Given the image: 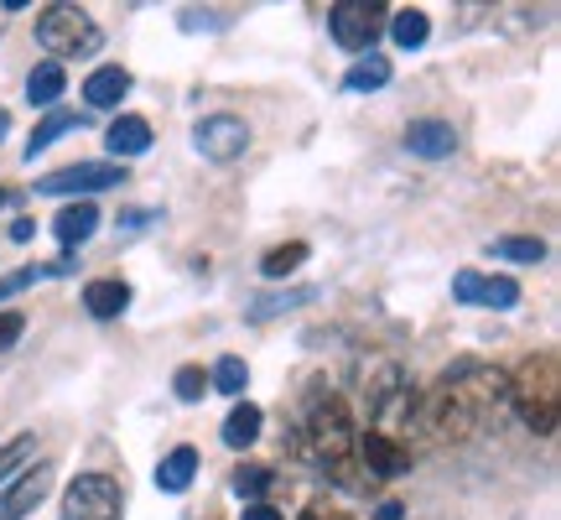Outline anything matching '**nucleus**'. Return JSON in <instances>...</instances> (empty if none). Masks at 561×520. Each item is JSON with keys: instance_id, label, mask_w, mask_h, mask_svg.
I'll return each instance as SVG.
<instances>
[{"instance_id": "1", "label": "nucleus", "mask_w": 561, "mask_h": 520, "mask_svg": "<svg viewBox=\"0 0 561 520\" xmlns=\"http://www.w3.org/2000/svg\"><path fill=\"white\" fill-rule=\"evenodd\" d=\"M510 406V375L483 360H458L421 396V432L442 442H462L483 417Z\"/></svg>"}, {"instance_id": "2", "label": "nucleus", "mask_w": 561, "mask_h": 520, "mask_svg": "<svg viewBox=\"0 0 561 520\" xmlns=\"http://www.w3.org/2000/svg\"><path fill=\"white\" fill-rule=\"evenodd\" d=\"M354 421H348V406H343L339 396H312L307 400V411H301V453L318 463V468H328L333 479L348 484V474H354Z\"/></svg>"}, {"instance_id": "3", "label": "nucleus", "mask_w": 561, "mask_h": 520, "mask_svg": "<svg viewBox=\"0 0 561 520\" xmlns=\"http://www.w3.org/2000/svg\"><path fill=\"white\" fill-rule=\"evenodd\" d=\"M37 42L47 63L62 58H83V53H100V26L83 5H42L37 11Z\"/></svg>"}, {"instance_id": "4", "label": "nucleus", "mask_w": 561, "mask_h": 520, "mask_svg": "<svg viewBox=\"0 0 561 520\" xmlns=\"http://www.w3.org/2000/svg\"><path fill=\"white\" fill-rule=\"evenodd\" d=\"M510 406L525 417V427L536 438H551L557 432V364L551 360H530L520 375H510Z\"/></svg>"}, {"instance_id": "5", "label": "nucleus", "mask_w": 561, "mask_h": 520, "mask_svg": "<svg viewBox=\"0 0 561 520\" xmlns=\"http://www.w3.org/2000/svg\"><path fill=\"white\" fill-rule=\"evenodd\" d=\"M125 495L115 474H73L62 489V520H121Z\"/></svg>"}, {"instance_id": "6", "label": "nucleus", "mask_w": 561, "mask_h": 520, "mask_svg": "<svg viewBox=\"0 0 561 520\" xmlns=\"http://www.w3.org/2000/svg\"><path fill=\"white\" fill-rule=\"evenodd\" d=\"M385 5H364V0H339V5H328V32L339 42L343 53H375V42L385 32Z\"/></svg>"}, {"instance_id": "7", "label": "nucleus", "mask_w": 561, "mask_h": 520, "mask_svg": "<svg viewBox=\"0 0 561 520\" xmlns=\"http://www.w3.org/2000/svg\"><path fill=\"white\" fill-rule=\"evenodd\" d=\"M125 182V167L121 161H73V167H58L37 178V193L47 199H94L104 188H121Z\"/></svg>"}, {"instance_id": "8", "label": "nucleus", "mask_w": 561, "mask_h": 520, "mask_svg": "<svg viewBox=\"0 0 561 520\" xmlns=\"http://www.w3.org/2000/svg\"><path fill=\"white\" fill-rule=\"evenodd\" d=\"M193 146H198L203 161L229 167V161H240L244 151H250V125H244L240 115H203V121L193 125Z\"/></svg>"}, {"instance_id": "9", "label": "nucleus", "mask_w": 561, "mask_h": 520, "mask_svg": "<svg viewBox=\"0 0 561 520\" xmlns=\"http://www.w3.org/2000/svg\"><path fill=\"white\" fill-rule=\"evenodd\" d=\"M453 302L462 307H494V313H510L520 302V281L515 276H479V271H458L453 276Z\"/></svg>"}, {"instance_id": "10", "label": "nucleus", "mask_w": 561, "mask_h": 520, "mask_svg": "<svg viewBox=\"0 0 561 520\" xmlns=\"http://www.w3.org/2000/svg\"><path fill=\"white\" fill-rule=\"evenodd\" d=\"M53 489V468L47 463H37V468H21L16 479L0 489V520H21V516H32L42 505V495Z\"/></svg>"}, {"instance_id": "11", "label": "nucleus", "mask_w": 561, "mask_h": 520, "mask_svg": "<svg viewBox=\"0 0 561 520\" xmlns=\"http://www.w3.org/2000/svg\"><path fill=\"white\" fill-rule=\"evenodd\" d=\"M354 448H359L364 468H369V479H405V474H411V448L380 438V432H364Z\"/></svg>"}, {"instance_id": "12", "label": "nucleus", "mask_w": 561, "mask_h": 520, "mask_svg": "<svg viewBox=\"0 0 561 520\" xmlns=\"http://www.w3.org/2000/svg\"><path fill=\"white\" fill-rule=\"evenodd\" d=\"M104 151L121 161H130V157H146L151 151V121L146 115H115V125L104 131Z\"/></svg>"}, {"instance_id": "13", "label": "nucleus", "mask_w": 561, "mask_h": 520, "mask_svg": "<svg viewBox=\"0 0 561 520\" xmlns=\"http://www.w3.org/2000/svg\"><path fill=\"white\" fill-rule=\"evenodd\" d=\"M405 151H411V157H426V161H442L458 151V131L447 121H411L405 125Z\"/></svg>"}, {"instance_id": "14", "label": "nucleus", "mask_w": 561, "mask_h": 520, "mask_svg": "<svg viewBox=\"0 0 561 520\" xmlns=\"http://www.w3.org/2000/svg\"><path fill=\"white\" fill-rule=\"evenodd\" d=\"M125 94H130V74H125L121 63H100V68L83 79V100H89V110H121Z\"/></svg>"}, {"instance_id": "15", "label": "nucleus", "mask_w": 561, "mask_h": 520, "mask_svg": "<svg viewBox=\"0 0 561 520\" xmlns=\"http://www.w3.org/2000/svg\"><path fill=\"white\" fill-rule=\"evenodd\" d=\"M94 229H100V208H94L89 199L62 203L58 219H53V235L62 240V250H79L83 240H94Z\"/></svg>"}, {"instance_id": "16", "label": "nucleus", "mask_w": 561, "mask_h": 520, "mask_svg": "<svg viewBox=\"0 0 561 520\" xmlns=\"http://www.w3.org/2000/svg\"><path fill=\"white\" fill-rule=\"evenodd\" d=\"M193 479H198V448H172L167 459L157 463V489L161 495H182V489H193Z\"/></svg>"}, {"instance_id": "17", "label": "nucleus", "mask_w": 561, "mask_h": 520, "mask_svg": "<svg viewBox=\"0 0 561 520\" xmlns=\"http://www.w3.org/2000/svg\"><path fill=\"white\" fill-rule=\"evenodd\" d=\"M261 427H265V411L255 406V400H240L229 417H224V448H234V453H244V448H255L261 442Z\"/></svg>"}, {"instance_id": "18", "label": "nucleus", "mask_w": 561, "mask_h": 520, "mask_svg": "<svg viewBox=\"0 0 561 520\" xmlns=\"http://www.w3.org/2000/svg\"><path fill=\"white\" fill-rule=\"evenodd\" d=\"M62 89H68V74H62V63H47L42 58L32 74H26V104L32 110H58Z\"/></svg>"}, {"instance_id": "19", "label": "nucleus", "mask_w": 561, "mask_h": 520, "mask_svg": "<svg viewBox=\"0 0 561 520\" xmlns=\"http://www.w3.org/2000/svg\"><path fill=\"white\" fill-rule=\"evenodd\" d=\"M83 307H89V313H94V318H100V323L121 318L125 307H130V286H125L121 276L89 281V286H83Z\"/></svg>"}, {"instance_id": "20", "label": "nucleus", "mask_w": 561, "mask_h": 520, "mask_svg": "<svg viewBox=\"0 0 561 520\" xmlns=\"http://www.w3.org/2000/svg\"><path fill=\"white\" fill-rule=\"evenodd\" d=\"M390 79H396L390 58H380V53H364V58L348 63V74H343V89H348V94H375V89H385Z\"/></svg>"}, {"instance_id": "21", "label": "nucleus", "mask_w": 561, "mask_h": 520, "mask_svg": "<svg viewBox=\"0 0 561 520\" xmlns=\"http://www.w3.org/2000/svg\"><path fill=\"white\" fill-rule=\"evenodd\" d=\"M390 37H396L401 53H416V47H426V37H432V16L416 11V5H401V11H390Z\"/></svg>"}, {"instance_id": "22", "label": "nucleus", "mask_w": 561, "mask_h": 520, "mask_svg": "<svg viewBox=\"0 0 561 520\" xmlns=\"http://www.w3.org/2000/svg\"><path fill=\"white\" fill-rule=\"evenodd\" d=\"M68 131H83V115H73V110H47V121L26 140V161H37V151H47V146L58 136H68Z\"/></svg>"}, {"instance_id": "23", "label": "nucleus", "mask_w": 561, "mask_h": 520, "mask_svg": "<svg viewBox=\"0 0 561 520\" xmlns=\"http://www.w3.org/2000/svg\"><path fill=\"white\" fill-rule=\"evenodd\" d=\"M244 385H250V364H244L240 354H224V360L214 364V375H208V391L234 396V400H244Z\"/></svg>"}, {"instance_id": "24", "label": "nucleus", "mask_w": 561, "mask_h": 520, "mask_svg": "<svg viewBox=\"0 0 561 520\" xmlns=\"http://www.w3.org/2000/svg\"><path fill=\"white\" fill-rule=\"evenodd\" d=\"M271 484H276V474H271L265 463H240V468H234V495H240L244 505H261L265 495H271Z\"/></svg>"}, {"instance_id": "25", "label": "nucleus", "mask_w": 561, "mask_h": 520, "mask_svg": "<svg viewBox=\"0 0 561 520\" xmlns=\"http://www.w3.org/2000/svg\"><path fill=\"white\" fill-rule=\"evenodd\" d=\"M489 256H494V260H520V265H536V260H546V240H536V235H504V240L489 245Z\"/></svg>"}, {"instance_id": "26", "label": "nucleus", "mask_w": 561, "mask_h": 520, "mask_svg": "<svg viewBox=\"0 0 561 520\" xmlns=\"http://www.w3.org/2000/svg\"><path fill=\"white\" fill-rule=\"evenodd\" d=\"M307 256H312V250H307V245H301V240H291V245H276V250H271V256L261 260V271H265V276H271V281H286V276H291V271H297V265H301V260H307Z\"/></svg>"}, {"instance_id": "27", "label": "nucleus", "mask_w": 561, "mask_h": 520, "mask_svg": "<svg viewBox=\"0 0 561 520\" xmlns=\"http://www.w3.org/2000/svg\"><path fill=\"white\" fill-rule=\"evenodd\" d=\"M32 453H37V438H32V432H21V438L5 442V448H0V484L11 479V474H21Z\"/></svg>"}, {"instance_id": "28", "label": "nucleus", "mask_w": 561, "mask_h": 520, "mask_svg": "<svg viewBox=\"0 0 561 520\" xmlns=\"http://www.w3.org/2000/svg\"><path fill=\"white\" fill-rule=\"evenodd\" d=\"M172 391H178V400H187V406H193V400L208 396V375H203L198 364H182L178 375H172Z\"/></svg>"}, {"instance_id": "29", "label": "nucleus", "mask_w": 561, "mask_h": 520, "mask_svg": "<svg viewBox=\"0 0 561 520\" xmlns=\"http://www.w3.org/2000/svg\"><path fill=\"white\" fill-rule=\"evenodd\" d=\"M297 302H312V292L301 286V292H286V297H261L255 307H250V318L265 323V318H276V313H286V307H297Z\"/></svg>"}, {"instance_id": "30", "label": "nucleus", "mask_w": 561, "mask_h": 520, "mask_svg": "<svg viewBox=\"0 0 561 520\" xmlns=\"http://www.w3.org/2000/svg\"><path fill=\"white\" fill-rule=\"evenodd\" d=\"M21 334H26V318H21V313H0V354L16 349Z\"/></svg>"}, {"instance_id": "31", "label": "nucleus", "mask_w": 561, "mask_h": 520, "mask_svg": "<svg viewBox=\"0 0 561 520\" xmlns=\"http://www.w3.org/2000/svg\"><path fill=\"white\" fill-rule=\"evenodd\" d=\"M32 281H37V265H26V271H11V276H0V302L16 297V292H26Z\"/></svg>"}, {"instance_id": "32", "label": "nucleus", "mask_w": 561, "mask_h": 520, "mask_svg": "<svg viewBox=\"0 0 561 520\" xmlns=\"http://www.w3.org/2000/svg\"><path fill=\"white\" fill-rule=\"evenodd\" d=\"M240 520H286V516H280V510H276V505H244V516Z\"/></svg>"}, {"instance_id": "33", "label": "nucleus", "mask_w": 561, "mask_h": 520, "mask_svg": "<svg viewBox=\"0 0 561 520\" xmlns=\"http://www.w3.org/2000/svg\"><path fill=\"white\" fill-rule=\"evenodd\" d=\"M32 235H37V219H16V224H11V240H21V245H26V240H32Z\"/></svg>"}, {"instance_id": "34", "label": "nucleus", "mask_w": 561, "mask_h": 520, "mask_svg": "<svg viewBox=\"0 0 561 520\" xmlns=\"http://www.w3.org/2000/svg\"><path fill=\"white\" fill-rule=\"evenodd\" d=\"M401 500H380V510H375V520H401Z\"/></svg>"}, {"instance_id": "35", "label": "nucleus", "mask_w": 561, "mask_h": 520, "mask_svg": "<svg viewBox=\"0 0 561 520\" xmlns=\"http://www.w3.org/2000/svg\"><path fill=\"white\" fill-rule=\"evenodd\" d=\"M301 520H354V516H339V510H307Z\"/></svg>"}, {"instance_id": "36", "label": "nucleus", "mask_w": 561, "mask_h": 520, "mask_svg": "<svg viewBox=\"0 0 561 520\" xmlns=\"http://www.w3.org/2000/svg\"><path fill=\"white\" fill-rule=\"evenodd\" d=\"M146 219H151V214H146V208H136V214H125V229H140V224H146Z\"/></svg>"}, {"instance_id": "37", "label": "nucleus", "mask_w": 561, "mask_h": 520, "mask_svg": "<svg viewBox=\"0 0 561 520\" xmlns=\"http://www.w3.org/2000/svg\"><path fill=\"white\" fill-rule=\"evenodd\" d=\"M5 131H11V115H5V110H0V140H5Z\"/></svg>"}, {"instance_id": "38", "label": "nucleus", "mask_w": 561, "mask_h": 520, "mask_svg": "<svg viewBox=\"0 0 561 520\" xmlns=\"http://www.w3.org/2000/svg\"><path fill=\"white\" fill-rule=\"evenodd\" d=\"M0 208H5V193H0Z\"/></svg>"}]
</instances>
